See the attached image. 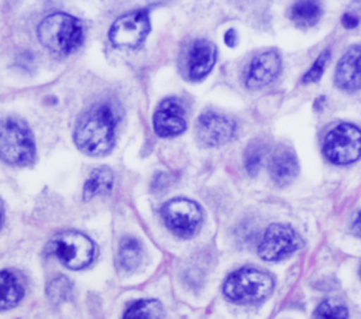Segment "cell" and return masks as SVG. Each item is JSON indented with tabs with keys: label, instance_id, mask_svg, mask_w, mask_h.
Returning <instances> with one entry per match:
<instances>
[{
	"label": "cell",
	"instance_id": "e0dca14e",
	"mask_svg": "<svg viewBox=\"0 0 361 319\" xmlns=\"http://www.w3.org/2000/svg\"><path fill=\"white\" fill-rule=\"evenodd\" d=\"M113 172L106 167L94 168L87 176L83 185V199L90 200L97 195H103L111 191L113 186Z\"/></svg>",
	"mask_w": 361,
	"mask_h": 319
},
{
	"label": "cell",
	"instance_id": "277c9868",
	"mask_svg": "<svg viewBox=\"0 0 361 319\" xmlns=\"http://www.w3.org/2000/svg\"><path fill=\"white\" fill-rule=\"evenodd\" d=\"M274 289L269 274L255 268H240L231 272L224 285V295L237 303H255L264 301Z\"/></svg>",
	"mask_w": 361,
	"mask_h": 319
},
{
	"label": "cell",
	"instance_id": "44dd1931",
	"mask_svg": "<svg viewBox=\"0 0 361 319\" xmlns=\"http://www.w3.org/2000/svg\"><path fill=\"white\" fill-rule=\"evenodd\" d=\"M47 295L54 305H59L72 296V284L63 277L58 275L52 278L47 285Z\"/></svg>",
	"mask_w": 361,
	"mask_h": 319
},
{
	"label": "cell",
	"instance_id": "d6986e66",
	"mask_svg": "<svg viewBox=\"0 0 361 319\" xmlns=\"http://www.w3.org/2000/svg\"><path fill=\"white\" fill-rule=\"evenodd\" d=\"M123 319H164V308L157 299H140L128 306Z\"/></svg>",
	"mask_w": 361,
	"mask_h": 319
},
{
	"label": "cell",
	"instance_id": "83f0119b",
	"mask_svg": "<svg viewBox=\"0 0 361 319\" xmlns=\"http://www.w3.org/2000/svg\"><path fill=\"white\" fill-rule=\"evenodd\" d=\"M353 227H354L355 233H357L358 236H361V212L357 215V217H355V220H354Z\"/></svg>",
	"mask_w": 361,
	"mask_h": 319
},
{
	"label": "cell",
	"instance_id": "8fae6325",
	"mask_svg": "<svg viewBox=\"0 0 361 319\" xmlns=\"http://www.w3.org/2000/svg\"><path fill=\"white\" fill-rule=\"evenodd\" d=\"M154 130L159 137H175L185 131V107L178 97H168L159 103L152 116Z\"/></svg>",
	"mask_w": 361,
	"mask_h": 319
},
{
	"label": "cell",
	"instance_id": "5b68a950",
	"mask_svg": "<svg viewBox=\"0 0 361 319\" xmlns=\"http://www.w3.org/2000/svg\"><path fill=\"white\" fill-rule=\"evenodd\" d=\"M48 251L71 270H82L94 258L93 241L80 231L66 230L55 234L48 243Z\"/></svg>",
	"mask_w": 361,
	"mask_h": 319
},
{
	"label": "cell",
	"instance_id": "603a6c76",
	"mask_svg": "<svg viewBox=\"0 0 361 319\" xmlns=\"http://www.w3.org/2000/svg\"><path fill=\"white\" fill-rule=\"evenodd\" d=\"M264 158V147L259 143H251L244 154V164L245 169L250 175H257Z\"/></svg>",
	"mask_w": 361,
	"mask_h": 319
},
{
	"label": "cell",
	"instance_id": "30bf717a",
	"mask_svg": "<svg viewBox=\"0 0 361 319\" xmlns=\"http://www.w3.org/2000/svg\"><path fill=\"white\" fill-rule=\"evenodd\" d=\"M235 121L227 116L206 112L196 121V136L204 147H219L233 138Z\"/></svg>",
	"mask_w": 361,
	"mask_h": 319
},
{
	"label": "cell",
	"instance_id": "d4e9b609",
	"mask_svg": "<svg viewBox=\"0 0 361 319\" xmlns=\"http://www.w3.org/2000/svg\"><path fill=\"white\" fill-rule=\"evenodd\" d=\"M171 181H172V178H171L169 174L158 172L155 175L154 181H152V186L151 188H152L154 192H162V191H165L171 185Z\"/></svg>",
	"mask_w": 361,
	"mask_h": 319
},
{
	"label": "cell",
	"instance_id": "7402d4cb",
	"mask_svg": "<svg viewBox=\"0 0 361 319\" xmlns=\"http://www.w3.org/2000/svg\"><path fill=\"white\" fill-rule=\"evenodd\" d=\"M314 319H348V312L343 303L327 299L316 308Z\"/></svg>",
	"mask_w": 361,
	"mask_h": 319
},
{
	"label": "cell",
	"instance_id": "2e32d148",
	"mask_svg": "<svg viewBox=\"0 0 361 319\" xmlns=\"http://www.w3.org/2000/svg\"><path fill=\"white\" fill-rule=\"evenodd\" d=\"M24 295V288L17 275L10 271H0V311L16 306Z\"/></svg>",
	"mask_w": 361,
	"mask_h": 319
},
{
	"label": "cell",
	"instance_id": "4fadbf2b",
	"mask_svg": "<svg viewBox=\"0 0 361 319\" xmlns=\"http://www.w3.org/2000/svg\"><path fill=\"white\" fill-rule=\"evenodd\" d=\"M216 47L207 40H196L188 48L186 52V76L190 80L203 79L214 66L216 62Z\"/></svg>",
	"mask_w": 361,
	"mask_h": 319
},
{
	"label": "cell",
	"instance_id": "cb8c5ba5",
	"mask_svg": "<svg viewBox=\"0 0 361 319\" xmlns=\"http://www.w3.org/2000/svg\"><path fill=\"white\" fill-rule=\"evenodd\" d=\"M329 58H330V52H329L327 49L323 51V52L316 58V61H314L313 65L309 68V71L305 73V76L302 78L303 83L317 82V80L322 78L323 72H324V68H326V64H327Z\"/></svg>",
	"mask_w": 361,
	"mask_h": 319
},
{
	"label": "cell",
	"instance_id": "7a4b0ae2",
	"mask_svg": "<svg viewBox=\"0 0 361 319\" xmlns=\"http://www.w3.org/2000/svg\"><path fill=\"white\" fill-rule=\"evenodd\" d=\"M39 42L49 51L66 55L75 51L83 41V30L80 23L65 13H54L47 16L37 30Z\"/></svg>",
	"mask_w": 361,
	"mask_h": 319
},
{
	"label": "cell",
	"instance_id": "3957f363",
	"mask_svg": "<svg viewBox=\"0 0 361 319\" xmlns=\"http://www.w3.org/2000/svg\"><path fill=\"white\" fill-rule=\"evenodd\" d=\"M35 144L27 124L14 117L0 123V158L10 164L24 167L34 161Z\"/></svg>",
	"mask_w": 361,
	"mask_h": 319
},
{
	"label": "cell",
	"instance_id": "4316f807",
	"mask_svg": "<svg viewBox=\"0 0 361 319\" xmlns=\"http://www.w3.org/2000/svg\"><path fill=\"white\" fill-rule=\"evenodd\" d=\"M224 42L228 45V47H234L237 44V34L233 28H230L226 34H224Z\"/></svg>",
	"mask_w": 361,
	"mask_h": 319
},
{
	"label": "cell",
	"instance_id": "ba28073f",
	"mask_svg": "<svg viewBox=\"0 0 361 319\" xmlns=\"http://www.w3.org/2000/svg\"><path fill=\"white\" fill-rule=\"evenodd\" d=\"M300 246L302 239L290 226L274 223L265 230L258 254L262 260L278 261L295 253Z\"/></svg>",
	"mask_w": 361,
	"mask_h": 319
},
{
	"label": "cell",
	"instance_id": "7c38bea8",
	"mask_svg": "<svg viewBox=\"0 0 361 319\" xmlns=\"http://www.w3.org/2000/svg\"><path fill=\"white\" fill-rule=\"evenodd\" d=\"M281 56L278 51L269 49L254 56L247 66L244 83L248 89H259L276 79L281 72Z\"/></svg>",
	"mask_w": 361,
	"mask_h": 319
},
{
	"label": "cell",
	"instance_id": "ac0fdd59",
	"mask_svg": "<svg viewBox=\"0 0 361 319\" xmlns=\"http://www.w3.org/2000/svg\"><path fill=\"white\" fill-rule=\"evenodd\" d=\"M142 258L141 243L134 237H123L118 244L117 260L118 265L124 271H133L137 268Z\"/></svg>",
	"mask_w": 361,
	"mask_h": 319
},
{
	"label": "cell",
	"instance_id": "9c48e42d",
	"mask_svg": "<svg viewBox=\"0 0 361 319\" xmlns=\"http://www.w3.org/2000/svg\"><path fill=\"white\" fill-rule=\"evenodd\" d=\"M149 32V18L147 11L137 10L118 17L110 31L109 40L118 48H137Z\"/></svg>",
	"mask_w": 361,
	"mask_h": 319
},
{
	"label": "cell",
	"instance_id": "ffe728a7",
	"mask_svg": "<svg viewBox=\"0 0 361 319\" xmlns=\"http://www.w3.org/2000/svg\"><path fill=\"white\" fill-rule=\"evenodd\" d=\"M322 16V7L316 1H298L290 8V18L299 27L314 25Z\"/></svg>",
	"mask_w": 361,
	"mask_h": 319
},
{
	"label": "cell",
	"instance_id": "9a60e30c",
	"mask_svg": "<svg viewBox=\"0 0 361 319\" xmlns=\"http://www.w3.org/2000/svg\"><path fill=\"white\" fill-rule=\"evenodd\" d=\"M298 172L299 164L293 151L286 147H278L269 161V175L272 181L279 186H285L298 176Z\"/></svg>",
	"mask_w": 361,
	"mask_h": 319
},
{
	"label": "cell",
	"instance_id": "6da1fadb",
	"mask_svg": "<svg viewBox=\"0 0 361 319\" xmlns=\"http://www.w3.org/2000/svg\"><path fill=\"white\" fill-rule=\"evenodd\" d=\"M117 114L107 103H97L87 109L78 120L73 140L76 147L87 155L107 154L114 144Z\"/></svg>",
	"mask_w": 361,
	"mask_h": 319
},
{
	"label": "cell",
	"instance_id": "484cf974",
	"mask_svg": "<svg viewBox=\"0 0 361 319\" xmlns=\"http://www.w3.org/2000/svg\"><path fill=\"white\" fill-rule=\"evenodd\" d=\"M341 23L347 28H354V27L358 25V18L355 16H353V14H344Z\"/></svg>",
	"mask_w": 361,
	"mask_h": 319
},
{
	"label": "cell",
	"instance_id": "8992f818",
	"mask_svg": "<svg viewBox=\"0 0 361 319\" xmlns=\"http://www.w3.org/2000/svg\"><path fill=\"white\" fill-rule=\"evenodd\" d=\"M326 158L337 165H347L361 157V130L343 123L333 127L323 143Z\"/></svg>",
	"mask_w": 361,
	"mask_h": 319
},
{
	"label": "cell",
	"instance_id": "52a82bcc",
	"mask_svg": "<svg viewBox=\"0 0 361 319\" xmlns=\"http://www.w3.org/2000/svg\"><path fill=\"white\" fill-rule=\"evenodd\" d=\"M166 227L176 236L188 239L200 227L203 215L200 206L186 198L168 200L161 210Z\"/></svg>",
	"mask_w": 361,
	"mask_h": 319
},
{
	"label": "cell",
	"instance_id": "5bb4252c",
	"mask_svg": "<svg viewBox=\"0 0 361 319\" xmlns=\"http://www.w3.org/2000/svg\"><path fill=\"white\" fill-rule=\"evenodd\" d=\"M334 80L344 90L361 89V45L351 47L336 66Z\"/></svg>",
	"mask_w": 361,
	"mask_h": 319
}]
</instances>
